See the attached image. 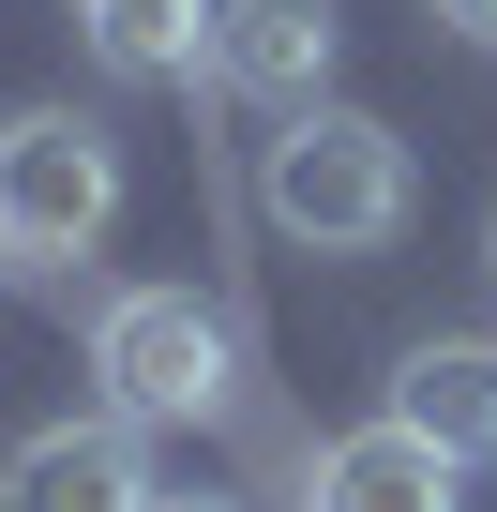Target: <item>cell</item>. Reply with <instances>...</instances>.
Wrapping results in <instances>:
<instances>
[{"instance_id":"1","label":"cell","mask_w":497,"mask_h":512,"mask_svg":"<svg viewBox=\"0 0 497 512\" xmlns=\"http://www.w3.org/2000/svg\"><path fill=\"white\" fill-rule=\"evenodd\" d=\"M91 377H106L121 422L272 437V362H257V332L211 317L196 287H121V302H91ZM272 452H287V437H272ZM302 482H317V452H287V512H302Z\"/></svg>"},{"instance_id":"2","label":"cell","mask_w":497,"mask_h":512,"mask_svg":"<svg viewBox=\"0 0 497 512\" xmlns=\"http://www.w3.org/2000/svg\"><path fill=\"white\" fill-rule=\"evenodd\" d=\"M407 211H422V181H407V136L392 121L302 106V121L257 136V226L287 256H377V241H407Z\"/></svg>"},{"instance_id":"3","label":"cell","mask_w":497,"mask_h":512,"mask_svg":"<svg viewBox=\"0 0 497 512\" xmlns=\"http://www.w3.org/2000/svg\"><path fill=\"white\" fill-rule=\"evenodd\" d=\"M106 226H121V151H106V121L16 106V121H0V272L76 287V256H91Z\"/></svg>"},{"instance_id":"4","label":"cell","mask_w":497,"mask_h":512,"mask_svg":"<svg viewBox=\"0 0 497 512\" xmlns=\"http://www.w3.org/2000/svg\"><path fill=\"white\" fill-rule=\"evenodd\" d=\"M0 512H166V482H151V422H46V437H16L0 452Z\"/></svg>"},{"instance_id":"5","label":"cell","mask_w":497,"mask_h":512,"mask_svg":"<svg viewBox=\"0 0 497 512\" xmlns=\"http://www.w3.org/2000/svg\"><path fill=\"white\" fill-rule=\"evenodd\" d=\"M211 91L257 106V121L332 106V0H226L211 16Z\"/></svg>"},{"instance_id":"6","label":"cell","mask_w":497,"mask_h":512,"mask_svg":"<svg viewBox=\"0 0 497 512\" xmlns=\"http://www.w3.org/2000/svg\"><path fill=\"white\" fill-rule=\"evenodd\" d=\"M377 422H407L422 452L482 467V452H497V347H467V332H422V347L392 362V407H377Z\"/></svg>"},{"instance_id":"7","label":"cell","mask_w":497,"mask_h":512,"mask_svg":"<svg viewBox=\"0 0 497 512\" xmlns=\"http://www.w3.org/2000/svg\"><path fill=\"white\" fill-rule=\"evenodd\" d=\"M452 482H467L452 452H422L407 422H362V437H317V482H302V512H467Z\"/></svg>"},{"instance_id":"8","label":"cell","mask_w":497,"mask_h":512,"mask_svg":"<svg viewBox=\"0 0 497 512\" xmlns=\"http://www.w3.org/2000/svg\"><path fill=\"white\" fill-rule=\"evenodd\" d=\"M211 16L226 0H76V31H91V61L106 76H211Z\"/></svg>"},{"instance_id":"9","label":"cell","mask_w":497,"mask_h":512,"mask_svg":"<svg viewBox=\"0 0 497 512\" xmlns=\"http://www.w3.org/2000/svg\"><path fill=\"white\" fill-rule=\"evenodd\" d=\"M437 31H467V46H497V0H422Z\"/></svg>"},{"instance_id":"10","label":"cell","mask_w":497,"mask_h":512,"mask_svg":"<svg viewBox=\"0 0 497 512\" xmlns=\"http://www.w3.org/2000/svg\"><path fill=\"white\" fill-rule=\"evenodd\" d=\"M166 512H241V497H166Z\"/></svg>"},{"instance_id":"11","label":"cell","mask_w":497,"mask_h":512,"mask_svg":"<svg viewBox=\"0 0 497 512\" xmlns=\"http://www.w3.org/2000/svg\"><path fill=\"white\" fill-rule=\"evenodd\" d=\"M482 272H497V226H482Z\"/></svg>"}]
</instances>
